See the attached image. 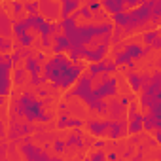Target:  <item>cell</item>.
I'll return each instance as SVG.
<instances>
[{
  "mask_svg": "<svg viewBox=\"0 0 161 161\" xmlns=\"http://www.w3.org/2000/svg\"><path fill=\"white\" fill-rule=\"evenodd\" d=\"M84 74V64L80 61H70L63 53H55L53 57L44 61L42 76L53 89H70L76 80Z\"/></svg>",
  "mask_w": 161,
  "mask_h": 161,
  "instance_id": "obj_1",
  "label": "cell"
},
{
  "mask_svg": "<svg viewBox=\"0 0 161 161\" xmlns=\"http://www.w3.org/2000/svg\"><path fill=\"white\" fill-rule=\"evenodd\" d=\"M46 101H42L38 95L31 91H23L14 97L12 101V119H23L29 123H47L51 119V114L44 110Z\"/></svg>",
  "mask_w": 161,
  "mask_h": 161,
  "instance_id": "obj_2",
  "label": "cell"
},
{
  "mask_svg": "<svg viewBox=\"0 0 161 161\" xmlns=\"http://www.w3.org/2000/svg\"><path fill=\"white\" fill-rule=\"evenodd\" d=\"M152 4H153V0L142 2V4H138L136 8H131V10L112 14V23L121 29L123 36H129V34H133L140 29H148L150 15H152Z\"/></svg>",
  "mask_w": 161,
  "mask_h": 161,
  "instance_id": "obj_3",
  "label": "cell"
},
{
  "mask_svg": "<svg viewBox=\"0 0 161 161\" xmlns=\"http://www.w3.org/2000/svg\"><path fill=\"white\" fill-rule=\"evenodd\" d=\"M138 108L153 116H161V74L153 70L138 91Z\"/></svg>",
  "mask_w": 161,
  "mask_h": 161,
  "instance_id": "obj_4",
  "label": "cell"
},
{
  "mask_svg": "<svg viewBox=\"0 0 161 161\" xmlns=\"http://www.w3.org/2000/svg\"><path fill=\"white\" fill-rule=\"evenodd\" d=\"M12 55L0 53V99H6L12 95Z\"/></svg>",
  "mask_w": 161,
  "mask_h": 161,
  "instance_id": "obj_5",
  "label": "cell"
},
{
  "mask_svg": "<svg viewBox=\"0 0 161 161\" xmlns=\"http://www.w3.org/2000/svg\"><path fill=\"white\" fill-rule=\"evenodd\" d=\"M91 89H93V76H89V74H82V76L76 80L74 87L68 89L66 99H70V97H78L82 103H86V101L89 99V95H91Z\"/></svg>",
  "mask_w": 161,
  "mask_h": 161,
  "instance_id": "obj_6",
  "label": "cell"
},
{
  "mask_svg": "<svg viewBox=\"0 0 161 161\" xmlns=\"http://www.w3.org/2000/svg\"><path fill=\"white\" fill-rule=\"evenodd\" d=\"M127 133L131 135H140L142 129V112L138 108V103L131 99V103L127 104Z\"/></svg>",
  "mask_w": 161,
  "mask_h": 161,
  "instance_id": "obj_7",
  "label": "cell"
},
{
  "mask_svg": "<svg viewBox=\"0 0 161 161\" xmlns=\"http://www.w3.org/2000/svg\"><path fill=\"white\" fill-rule=\"evenodd\" d=\"M108 49H110V46H106V44L86 46V47H80L78 57L84 59V61H87V63H95V61H103L108 55Z\"/></svg>",
  "mask_w": 161,
  "mask_h": 161,
  "instance_id": "obj_8",
  "label": "cell"
},
{
  "mask_svg": "<svg viewBox=\"0 0 161 161\" xmlns=\"http://www.w3.org/2000/svg\"><path fill=\"white\" fill-rule=\"evenodd\" d=\"M19 150H21V153L27 157V159H31V161H47L51 155L47 153V152H44V150H40L38 146H34L32 142H31V138H29V135L27 136H23V144L19 146Z\"/></svg>",
  "mask_w": 161,
  "mask_h": 161,
  "instance_id": "obj_9",
  "label": "cell"
},
{
  "mask_svg": "<svg viewBox=\"0 0 161 161\" xmlns=\"http://www.w3.org/2000/svg\"><path fill=\"white\" fill-rule=\"evenodd\" d=\"M42 63H38V59L31 53L29 57H25V68H27V72L31 74V84L32 86H44L46 84V78L40 74V70H42V66H40Z\"/></svg>",
  "mask_w": 161,
  "mask_h": 161,
  "instance_id": "obj_10",
  "label": "cell"
},
{
  "mask_svg": "<svg viewBox=\"0 0 161 161\" xmlns=\"http://www.w3.org/2000/svg\"><path fill=\"white\" fill-rule=\"evenodd\" d=\"M36 129L23 119H10V140H17L19 136H27L31 133H34Z\"/></svg>",
  "mask_w": 161,
  "mask_h": 161,
  "instance_id": "obj_11",
  "label": "cell"
},
{
  "mask_svg": "<svg viewBox=\"0 0 161 161\" xmlns=\"http://www.w3.org/2000/svg\"><path fill=\"white\" fill-rule=\"evenodd\" d=\"M121 51L131 59V61H140V59H144L148 53H150V47L146 46H140V44H136V42H125L123 46H121Z\"/></svg>",
  "mask_w": 161,
  "mask_h": 161,
  "instance_id": "obj_12",
  "label": "cell"
},
{
  "mask_svg": "<svg viewBox=\"0 0 161 161\" xmlns=\"http://www.w3.org/2000/svg\"><path fill=\"white\" fill-rule=\"evenodd\" d=\"M125 78H127V82H129L131 91L133 93H138L140 87H142V84H144V80H148L150 74L148 72H136L135 68H127L125 70Z\"/></svg>",
  "mask_w": 161,
  "mask_h": 161,
  "instance_id": "obj_13",
  "label": "cell"
},
{
  "mask_svg": "<svg viewBox=\"0 0 161 161\" xmlns=\"http://www.w3.org/2000/svg\"><path fill=\"white\" fill-rule=\"evenodd\" d=\"M87 131L91 136H97V138H104L108 135V127H110V119H89L86 123Z\"/></svg>",
  "mask_w": 161,
  "mask_h": 161,
  "instance_id": "obj_14",
  "label": "cell"
},
{
  "mask_svg": "<svg viewBox=\"0 0 161 161\" xmlns=\"http://www.w3.org/2000/svg\"><path fill=\"white\" fill-rule=\"evenodd\" d=\"M127 135V119L119 118V119H110V127H108V135L112 140H119Z\"/></svg>",
  "mask_w": 161,
  "mask_h": 161,
  "instance_id": "obj_15",
  "label": "cell"
},
{
  "mask_svg": "<svg viewBox=\"0 0 161 161\" xmlns=\"http://www.w3.org/2000/svg\"><path fill=\"white\" fill-rule=\"evenodd\" d=\"M40 2V15H44L47 21H57V17L61 15V8L53 2V0H38Z\"/></svg>",
  "mask_w": 161,
  "mask_h": 161,
  "instance_id": "obj_16",
  "label": "cell"
},
{
  "mask_svg": "<svg viewBox=\"0 0 161 161\" xmlns=\"http://www.w3.org/2000/svg\"><path fill=\"white\" fill-rule=\"evenodd\" d=\"M142 42L150 47V49H161V38H159V29L153 27V29H146L144 34H142Z\"/></svg>",
  "mask_w": 161,
  "mask_h": 161,
  "instance_id": "obj_17",
  "label": "cell"
},
{
  "mask_svg": "<svg viewBox=\"0 0 161 161\" xmlns=\"http://www.w3.org/2000/svg\"><path fill=\"white\" fill-rule=\"evenodd\" d=\"M125 110L127 108L119 103V99L112 97V101H108V112H106V116L110 119H119V118H125Z\"/></svg>",
  "mask_w": 161,
  "mask_h": 161,
  "instance_id": "obj_18",
  "label": "cell"
},
{
  "mask_svg": "<svg viewBox=\"0 0 161 161\" xmlns=\"http://www.w3.org/2000/svg\"><path fill=\"white\" fill-rule=\"evenodd\" d=\"M51 51L53 53H64V51H68L70 49V44H68V40H66V36L61 32V34H57L55 32V36L51 38Z\"/></svg>",
  "mask_w": 161,
  "mask_h": 161,
  "instance_id": "obj_19",
  "label": "cell"
},
{
  "mask_svg": "<svg viewBox=\"0 0 161 161\" xmlns=\"http://www.w3.org/2000/svg\"><path fill=\"white\" fill-rule=\"evenodd\" d=\"M82 125H84L82 119H74V118H70V116L64 114V112L59 116V121H57V129H59V131H63V129H70V127L78 129V127H82Z\"/></svg>",
  "mask_w": 161,
  "mask_h": 161,
  "instance_id": "obj_20",
  "label": "cell"
},
{
  "mask_svg": "<svg viewBox=\"0 0 161 161\" xmlns=\"http://www.w3.org/2000/svg\"><path fill=\"white\" fill-rule=\"evenodd\" d=\"M101 6L106 14H118V12H123L125 10V2L123 0H101Z\"/></svg>",
  "mask_w": 161,
  "mask_h": 161,
  "instance_id": "obj_21",
  "label": "cell"
},
{
  "mask_svg": "<svg viewBox=\"0 0 161 161\" xmlns=\"http://www.w3.org/2000/svg\"><path fill=\"white\" fill-rule=\"evenodd\" d=\"M61 2V17H68L70 14H74L80 6H82V0H59Z\"/></svg>",
  "mask_w": 161,
  "mask_h": 161,
  "instance_id": "obj_22",
  "label": "cell"
},
{
  "mask_svg": "<svg viewBox=\"0 0 161 161\" xmlns=\"http://www.w3.org/2000/svg\"><path fill=\"white\" fill-rule=\"evenodd\" d=\"M89 76H93V80L95 78H99V76H108L106 74V59H103V61H95V63H89V72H87Z\"/></svg>",
  "mask_w": 161,
  "mask_h": 161,
  "instance_id": "obj_23",
  "label": "cell"
},
{
  "mask_svg": "<svg viewBox=\"0 0 161 161\" xmlns=\"http://www.w3.org/2000/svg\"><path fill=\"white\" fill-rule=\"evenodd\" d=\"M25 82H27V68H25V66L15 68V70L12 72V84H15V86H23Z\"/></svg>",
  "mask_w": 161,
  "mask_h": 161,
  "instance_id": "obj_24",
  "label": "cell"
},
{
  "mask_svg": "<svg viewBox=\"0 0 161 161\" xmlns=\"http://www.w3.org/2000/svg\"><path fill=\"white\" fill-rule=\"evenodd\" d=\"M159 17H161V0H153V4H152V15H150V25L157 27L159 25Z\"/></svg>",
  "mask_w": 161,
  "mask_h": 161,
  "instance_id": "obj_25",
  "label": "cell"
},
{
  "mask_svg": "<svg viewBox=\"0 0 161 161\" xmlns=\"http://www.w3.org/2000/svg\"><path fill=\"white\" fill-rule=\"evenodd\" d=\"M34 40H36V36L29 31V32H23L21 36H17V42H19V47H31L32 44H34Z\"/></svg>",
  "mask_w": 161,
  "mask_h": 161,
  "instance_id": "obj_26",
  "label": "cell"
},
{
  "mask_svg": "<svg viewBox=\"0 0 161 161\" xmlns=\"http://www.w3.org/2000/svg\"><path fill=\"white\" fill-rule=\"evenodd\" d=\"M74 15L76 17H82V19H86V21H91L95 15H93V12L87 8V4H84V6H80L76 12H74Z\"/></svg>",
  "mask_w": 161,
  "mask_h": 161,
  "instance_id": "obj_27",
  "label": "cell"
},
{
  "mask_svg": "<svg viewBox=\"0 0 161 161\" xmlns=\"http://www.w3.org/2000/svg\"><path fill=\"white\" fill-rule=\"evenodd\" d=\"M23 10H25L29 15H36V14H40V2H38V0H31V2H23Z\"/></svg>",
  "mask_w": 161,
  "mask_h": 161,
  "instance_id": "obj_28",
  "label": "cell"
},
{
  "mask_svg": "<svg viewBox=\"0 0 161 161\" xmlns=\"http://www.w3.org/2000/svg\"><path fill=\"white\" fill-rule=\"evenodd\" d=\"M10 49H12V40L0 36V53H10Z\"/></svg>",
  "mask_w": 161,
  "mask_h": 161,
  "instance_id": "obj_29",
  "label": "cell"
},
{
  "mask_svg": "<svg viewBox=\"0 0 161 161\" xmlns=\"http://www.w3.org/2000/svg\"><path fill=\"white\" fill-rule=\"evenodd\" d=\"M123 2H125V10H131V8H136L142 2H150V0H123Z\"/></svg>",
  "mask_w": 161,
  "mask_h": 161,
  "instance_id": "obj_30",
  "label": "cell"
},
{
  "mask_svg": "<svg viewBox=\"0 0 161 161\" xmlns=\"http://www.w3.org/2000/svg\"><path fill=\"white\" fill-rule=\"evenodd\" d=\"M64 148H66V144H64L63 140H55V142H53V150H55L57 153H63Z\"/></svg>",
  "mask_w": 161,
  "mask_h": 161,
  "instance_id": "obj_31",
  "label": "cell"
},
{
  "mask_svg": "<svg viewBox=\"0 0 161 161\" xmlns=\"http://www.w3.org/2000/svg\"><path fill=\"white\" fill-rule=\"evenodd\" d=\"M91 159H95V161H103V159H106V153H104V152H101V148H99V152L91 153Z\"/></svg>",
  "mask_w": 161,
  "mask_h": 161,
  "instance_id": "obj_32",
  "label": "cell"
},
{
  "mask_svg": "<svg viewBox=\"0 0 161 161\" xmlns=\"http://www.w3.org/2000/svg\"><path fill=\"white\" fill-rule=\"evenodd\" d=\"M14 14L15 15H21L23 14V2H15V0H14Z\"/></svg>",
  "mask_w": 161,
  "mask_h": 161,
  "instance_id": "obj_33",
  "label": "cell"
},
{
  "mask_svg": "<svg viewBox=\"0 0 161 161\" xmlns=\"http://www.w3.org/2000/svg\"><path fill=\"white\" fill-rule=\"evenodd\" d=\"M34 57L38 59V63H44V61H46V55H44L42 51H38V53H34Z\"/></svg>",
  "mask_w": 161,
  "mask_h": 161,
  "instance_id": "obj_34",
  "label": "cell"
},
{
  "mask_svg": "<svg viewBox=\"0 0 161 161\" xmlns=\"http://www.w3.org/2000/svg\"><path fill=\"white\" fill-rule=\"evenodd\" d=\"M119 103H121V104H123V106L127 108V104L131 103V97H121V99H119Z\"/></svg>",
  "mask_w": 161,
  "mask_h": 161,
  "instance_id": "obj_35",
  "label": "cell"
},
{
  "mask_svg": "<svg viewBox=\"0 0 161 161\" xmlns=\"http://www.w3.org/2000/svg\"><path fill=\"white\" fill-rule=\"evenodd\" d=\"M4 135V125H2V121H0V136Z\"/></svg>",
  "mask_w": 161,
  "mask_h": 161,
  "instance_id": "obj_36",
  "label": "cell"
},
{
  "mask_svg": "<svg viewBox=\"0 0 161 161\" xmlns=\"http://www.w3.org/2000/svg\"><path fill=\"white\" fill-rule=\"evenodd\" d=\"M53 2H59V0H53Z\"/></svg>",
  "mask_w": 161,
  "mask_h": 161,
  "instance_id": "obj_37",
  "label": "cell"
},
{
  "mask_svg": "<svg viewBox=\"0 0 161 161\" xmlns=\"http://www.w3.org/2000/svg\"><path fill=\"white\" fill-rule=\"evenodd\" d=\"M0 103H2V99H0Z\"/></svg>",
  "mask_w": 161,
  "mask_h": 161,
  "instance_id": "obj_38",
  "label": "cell"
}]
</instances>
